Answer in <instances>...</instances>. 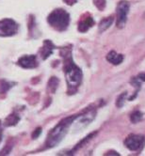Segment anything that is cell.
Wrapping results in <instances>:
<instances>
[{"instance_id": "cell-1", "label": "cell", "mask_w": 145, "mask_h": 156, "mask_svg": "<svg viewBox=\"0 0 145 156\" xmlns=\"http://www.w3.org/2000/svg\"><path fill=\"white\" fill-rule=\"evenodd\" d=\"M64 57V73L68 85V92L73 93L76 90L82 81V72L72 59L71 52L63 54Z\"/></svg>"}, {"instance_id": "cell-2", "label": "cell", "mask_w": 145, "mask_h": 156, "mask_svg": "<svg viewBox=\"0 0 145 156\" xmlns=\"http://www.w3.org/2000/svg\"><path fill=\"white\" fill-rule=\"evenodd\" d=\"M75 117L76 116H73V117L64 119L54 129L51 130V132L48 135L46 143H45L46 148L56 147L63 139V137L66 136V133H68L69 128L72 126V123Z\"/></svg>"}, {"instance_id": "cell-3", "label": "cell", "mask_w": 145, "mask_h": 156, "mask_svg": "<svg viewBox=\"0 0 145 156\" xmlns=\"http://www.w3.org/2000/svg\"><path fill=\"white\" fill-rule=\"evenodd\" d=\"M47 21L49 25L58 31H64L70 24V15L62 9H55L49 14Z\"/></svg>"}, {"instance_id": "cell-4", "label": "cell", "mask_w": 145, "mask_h": 156, "mask_svg": "<svg viewBox=\"0 0 145 156\" xmlns=\"http://www.w3.org/2000/svg\"><path fill=\"white\" fill-rule=\"evenodd\" d=\"M95 115H96L95 110H91V111H89V112H86L83 115L76 116L72 123L73 131L78 132V131L82 130L83 128L87 127L94 119Z\"/></svg>"}, {"instance_id": "cell-5", "label": "cell", "mask_w": 145, "mask_h": 156, "mask_svg": "<svg viewBox=\"0 0 145 156\" xmlns=\"http://www.w3.org/2000/svg\"><path fill=\"white\" fill-rule=\"evenodd\" d=\"M18 31V26L16 22L12 19H4L0 21V36L9 37L16 34Z\"/></svg>"}, {"instance_id": "cell-6", "label": "cell", "mask_w": 145, "mask_h": 156, "mask_svg": "<svg viewBox=\"0 0 145 156\" xmlns=\"http://www.w3.org/2000/svg\"><path fill=\"white\" fill-rule=\"evenodd\" d=\"M129 3L125 0H122L118 4L117 7V27L122 28L127 21V14L129 12Z\"/></svg>"}, {"instance_id": "cell-7", "label": "cell", "mask_w": 145, "mask_h": 156, "mask_svg": "<svg viewBox=\"0 0 145 156\" xmlns=\"http://www.w3.org/2000/svg\"><path fill=\"white\" fill-rule=\"evenodd\" d=\"M145 142V137L140 135H130L125 140V147L130 151H138L140 150Z\"/></svg>"}, {"instance_id": "cell-8", "label": "cell", "mask_w": 145, "mask_h": 156, "mask_svg": "<svg viewBox=\"0 0 145 156\" xmlns=\"http://www.w3.org/2000/svg\"><path fill=\"white\" fill-rule=\"evenodd\" d=\"M18 64L25 69H33L38 66V62L36 59V55H24L19 58Z\"/></svg>"}, {"instance_id": "cell-9", "label": "cell", "mask_w": 145, "mask_h": 156, "mask_svg": "<svg viewBox=\"0 0 145 156\" xmlns=\"http://www.w3.org/2000/svg\"><path fill=\"white\" fill-rule=\"evenodd\" d=\"M107 60L113 65H119L124 61V55L117 54L115 51H110L107 55Z\"/></svg>"}, {"instance_id": "cell-10", "label": "cell", "mask_w": 145, "mask_h": 156, "mask_svg": "<svg viewBox=\"0 0 145 156\" xmlns=\"http://www.w3.org/2000/svg\"><path fill=\"white\" fill-rule=\"evenodd\" d=\"M94 25V21L92 16H87L86 18L82 19L78 25V30L80 32H86Z\"/></svg>"}, {"instance_id": "cell-11", "label": "cell", "mask_w": 145, "mask_h": 156, "mask_svg": "<svg viewBox=\"0 0 145 156\" xmlns=\"http://www.w3.org/2000/svg\"><path fill=\"white\" fill-rule=\"evenodd\" d=\"M54 49V44L50 41H45L43 42V46L41 50V55L42 59H46L49 55L52 54Z\"/></svg>"}, {"instance_id": "cell-12", "label": "cell", "mask_w": 145, "mask_h": 156, "mask_svg": "<svg viewBox=\"0 0 145 156\" xmlns=\"http://www.w3.org/2000/svg\"><path fill=\"white\" fill-rule=\"evenodd\" d=\"M113 23V17H107L103 19L99 24V31L103 32L105 30H107L111 25Z\"/></svg>"}, {"instance_id": "cell-13", "label": "cell", "mask_w": 145, "mask_h": 156, "mask_svg": "<svg viewBox=\"0 0 145 156\" xmlns=\"http://www.w3.org/2000/svg\"><path fill=\"white\" fill-rule=\"evenodd\" d=\"M143 118V114L140 112V111L137 110L135 112H133L130 116V120L133 123H138L139 121H140Z\"/></svg>"}, {"instance_id": "cell-14", "label": "cell", "mask_w": 145, "mask_h": 156, "mask_svg": "<svg viewBox=\"0 0 145 156\" xmlns=\"http://www.w3.org/2000/svg\"><path fill=\"white\" fill-rule=\"evenodd\" d=\"M19 121V117L17 115H10L6 119L5 125L6 126H12L17 124V122Z\"/></svg>"}, {"instance_id": "cell-15", "label": "cell", "mask_w": 145, "mask_h": 156, "mask_svg": "<svg viewBox=\"0 0 145 156\" xmlns=\"http://www.w3.org/2000/svg\"><path fill=\"white\" fill-rule=\"evenodd\" d=\"M58 85H59V80L56 77H52L48 82V87L51 90V92L56 91V90H57V87H58Z\"/></svg>"}, {"instance_id": "cell-16", "label": "cell", "mask_w": 145, "mask_h": 156, "mask_svg": "<svg viewBox=\"0 0 145 156\" xmlns=\"http://www.w3.org/2000/svg\"><path fill=\"white\" fill-rule=\"evenodd\" d=\"M126 96H127V92H124L121 93L118 98H117V102H116V106L121 108L124 106L125 105V99H126Z\"/></svg>"}, {"instance_id": "cell-17", "label": "cell", "mask_w": 145, "mask_h": 156, "mask_svg": "<svg viewBox=\"0 0 145 156\" xmlns=\"http://www.w3.org/2000/svg\"><path fill=\"white\" fill-rule=\"evenodd\" d=\"M10 87L12 86H9V82L5 80H0V92H6Z\"/></svg>"}, {"instance_id": "cell-18", "label": "cell", "mask_w": 145, "mask_h": 156, "mask_svg": "<svg viewBox=\"0 0 145 156\" xmlns=\"http://www.w3.org/2000/svg\"><path fill=\"white\" fill-rule=\"evenodd\" d=\"M131 81L137 82V83H140V84H141L142 82H145V73H141L138 74V76L134 77Z\"/></svg>"}, {"instance_id": "cell-19", "label": "cell", "mask_w": 145, "mask_h": 156, "mask_svg": "<svg viewBox=\"0 0 145 156\" xmlns=\"http://www.w3.org/2000/svg\"><path fill=\"white\" fill-rule=\"evenodd\" d=\"M93 1H94V5L100 10H102L106 7V0H93Z\"/></svg>"}, {"instance_id": "cell-20", "label": "cell", "mask_w": 145, "mask_h": 156, "mask_svg": "<svg viewBox=\"0 0 145 156\" xmlns=\"http://www.w3.org/2000/svg\"><path fill=\"white\" fill-rule=\"evenodd\" d=\"M41 133H42V128H37V129L35 130V132L33 133V135H32L33 138L35 139L38 136H40V135H41Z\"/></svg>"}, {"instance_id": "cell-21", "label": "cell", "mask_w": 145, "mask_h": 156, "mask_svg": "<svg viewBox=\"0 0 145 156\" xmlns=\"http://www.w3.org/2000/svg\"><path fill=\"white\" fill-rule=\"evenodd\" d=\"M63 1L68 5H74L76 2V0H63Z\"/></svg>"}, {"instance_id": "cell-22", "label": "cell", "mask_w": 145, "mask_h": 156, "mask_svg": "<svg viewBox=\"0 0 145 156\" xmlns=\"http://www.w3.org/2000/svg\"><path fill=\"white\" fill-rule=\"evenodd\" d=\"M1 137H2V130L0 128V141H1Z\"/></svg>"}]
</instances>
